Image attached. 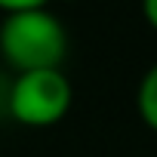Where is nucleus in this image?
<instances>
[{
  "mask_svg": "<svg viewBox=\"0 0 157 157\" xmlns=\"http://www.w3.org/2000/svg\"><path fill=\"white\" fill-rule=\"evenodd\" d=\"M0 52L16 71L62 68L68 56V28L46 6L13 10L0 19Z\"/></svg>",
  "mask_w": 157,
  "mask_h": 157,
  "instance_id": "f257e3e1",
  "label": "nucleus"
},
{
  "mask_svg": "<svg viewBox=\"0 0 157 157\" xmlns=\"http://www.w3.org/2000/svg\"><path fill=\"white\" fill-rule=\"evenodd\" d=\"M74 90L62 68H34V71H16L6 102L16 120L31 126H49L62 120L71 108Z\"/></svg>",
  "mask_w": 157,
  "mask_h": 157,
  "instance_id": "f03ea898",
  "label": "nucleus"
},
{
  "mask_svg": "<svg viewBox=\"0 0 157 157\" xmlns=\"http://www.w3.org/2000/svg\"><path fill=\"white\" fill-rule=\"evenodd\" d=\"M136 108H139V117H142L151 129H157V62L142 74V80H139Z\"/></svg>",
  "mask_w": 157,
  "mask_h": 157,
  "instance_id": "7ed1b4c3",
  "label": "nucleus"
},
{
  "mask_svg": "<svg viewBox=\"0 0 157 157\" xmlns=\"http://www.w3.org/2000/svg\"><path fill=\"white\" fill-rule=\"evenodd\" d=\"M0 6L6 13L13 10H31V6H46V0H0Z\"/></svg>",
  "mask_w": 157,
  "mask_h": 157,
  "instance_id": "20e7f679",
  "label": "nucleus"
},
{
  "mask_svg": "<svg viewBox=\"0 0 157 157\" xmlns=\"http://www.w3.org/2000/svg\"><path fill=\"white\" fill-rule=\"evenodd\" d=\"M142 13L151 28H157V0H142Z\"/></svg>",
  "mask_w": 157,
  "mask_h": 157,
  "instance_id": "39448f33",
  "label": "nucleus"
}]
</instances>
